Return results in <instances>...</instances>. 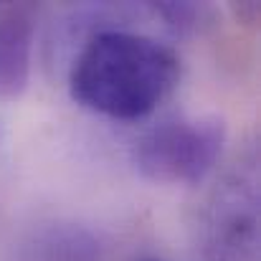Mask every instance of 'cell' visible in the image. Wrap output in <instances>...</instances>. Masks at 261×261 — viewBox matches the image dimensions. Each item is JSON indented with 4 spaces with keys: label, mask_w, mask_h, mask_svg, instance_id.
I'll use <instances>...</instances> for the list:
<instances>
[{
    "label": "cell",
    "mask_w": 261,
    "mask_h": 261,
    "mask_svg": "<svg viewBox=\"0 0 261 261\" xmlns=\"http://www.w3.org/2000/svg\"><path fill=\"white\" fill-rule=\"evenodd\" d=\"M180 76V61L155 38L104 31L76 56L69 87L71 96L112 119H142L158 109Z\"/></svg>",
    "instance_id": "1"
},
{
    "label": "cell",
    "mask_w": 261,
    "mask_h": 261,
    "mask_svg": "<svg viewBox=\"0 0 261 261\" xmlns=\"http://www.w3.org/2000/svg\"><path fill=\"white\" fill-rule=\"evenodd\" d=\"M226 124L218 117L173 119L152 127L135 150L137 170L163 185H198L218 165Z\"/></svg>",
    "instance_id": "2"
},
{
    "label": "cell",
    "mask_w": 261,
    "mask_h": 261,
    "mask_svg": "<svg viewBox=\"0 0 261 261\" xmlns=\"http://www.w3.org/2000/svg\"><path fill=\"white\" fill-rule=\"evenodd\" d=\"M36 18L28 5H10L0 10V99L20 96L33 64Z\"/></svg>",
    "instance_id": "3"
}]
</instances>
